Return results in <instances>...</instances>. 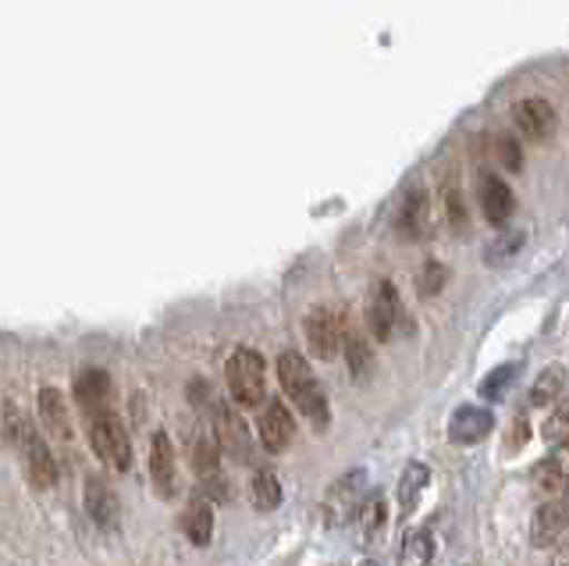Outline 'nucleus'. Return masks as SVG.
<instances>
[{
	"label": "nucleus",
	"mask_w": 569,
	"mask_h": 566,
	"mask_svg": "<svg viewBox=\"0 0 569 566\" xmlns=\"http://www.w3.org/2000/svg\"><path fill=\"white\" fill-rule=\"evenodd\" d=\"M545 438L551 446H569V399H562L545 420Z\"/></svg>",
	"instance_id": "28"
},
{
	"label": "nucleus",
	"mask_w": 569,
	"mask_h": 566,
	"mask_svg": "<svg viewBox=\"0 0 569 566\" xmlns=\"http://www.w3.org/2000/svg\"><path fill=\"white\" fill-rule=\"evenodd\" d=\"M562 388H566V367H562V364H551V367L541 370L538 381L530 385V403H533V406H551V403H559Z\"/></svg>",
	"instance_id": "24"
},
{
	"label": "nucleus",
	"mask_w": 569,
	"mask_h": 566,
	"mask_svg": "<svg viewBox=\"0 0 569 566\" xmlns=\"http://www.w3.org/2000/svg\"><path fill=\"white\" fill-rule=\"evenodd\" d=\"M192 467L196 474H200V485L203 491L218 495V499H224V477H221V446L213 435H200L192 446Z\"/></svg>",
	"instance_id": "12"
},
{
	"label": "nucleus",
	"mask_w": 569,
	"mask_h": 566,
	"mask_svg": "<svg viewBox=\"0 0 569 566\" xmlns=\"http://www.w3.org/2000/svg\"><path fill=\"white\" fill-rule=\"evenodd\" d=\"M76 399H79V406L86 410V417L107 414V410H111V399H114L111 375H107V370H100V367L82 370L79 381H76Z\"/></svg>",
	"instance_id": "13"
},
{
	"label": "nucleus",
	"mask_w": 569,
	"mask_h": 566,
	"mask_svg": "<svg viewBox=\"0 0 569 566\" xmlns=\"http://www.w3.org/2000/svg\"><path fill=\"white\" fill-rule=\"evenodd\" d=\"M257 435H260L267 453H284V449H289L292 435H296L289 406H284V403H267L263 410H260V420H257Z\"/></svg>",
	"instance_id": "11"
},
{
	"label": "nucleus",
	"mask_w": 569,
	"mask_h": 566,
	"mask_svg": "<svg viewBox=\"0 0 569 566\" xmlns=\"http://www.w3.org/2000/svg\"><path fill=\"white\" fill-rule=\"evenodd\" d=\"M89 446H93V453L111 470L132 467V441H129V431H124V424L114 410L89 417Z\"/></svg>",
	"instance_id": "3"
},
{
	"label": "nucleus",
	"mask_w": 569,
	"mask_h": 566,
	"mask_svg": "<svg viewBox=\"0 0 569 566\" xmlns=\"http://www.w3.org/2000/svg\"><path fill=\"white\" fill-rule=\"evenodd\" d=\"M477 197H480V210H485V218L495 228H502L512 218L516 200H512V189L506 186L502 175H495V171L480 175V179H477Z\"/></svg>",
	"instance_id": "10"
},
{
	"label": "nucleus",
	"mask_w": 569,
	"mask_h": 566,
	"mask_svg": "<svg viewBox=\"0 0 569 566\" xmlns=\"http://www.w3.org/2000/svg\"><path fill=\"white\" fill-rule=\"evenodd\" d=\"M530 481L538 485L548 499L566 495V488H569V446H559L556 453H548L541 464H533Z\"/></svg>",
	"instance_id": "14"
},
{
	"label": "nucleus",
	"mask_w": 569,
	"mask_h": 566,
	"mask_svg": "<svg viewBox=\"0 0 569 566\" xmlns=\"http://www.w3.org/2000/svg\"><path fill=\"white\" fill-rule=\"evenodd\" d=\"M399 228L406 239H423L431 232V200H427L423 189H409L402 210H399Z\"/></svg>",
	"instance_id": "19"
},
{
	"label": "nucleus",
	"mask_w": 569,
	"mask_h": 566,
	"mask_svg": "<svg viewBox=\"0 0 569 566\" xmlns=\"http://www.w3.org/2000/svg\"><path fill=\"white\" fill-rule=\"evenodd\" d=\"M566 530H569V491L556 495V499H548L538 509V517L530 524V542L538 548H551V545H559Z\"/></svg>",
	"instance_id": "9"
},
{
	"label": "nucleus",
	"mask_w": 569,
	"mask_h": 566,
	"mask_svg": "<svg viewBox=\"0 0 569 566\" xmlns=\"http://www.w3.org/2000/svg\"><path fill=\"white\" fill-rule=\"evenodd\" d=\"M516 375H520V364H502L495 367L491 375L480 381V399H502L506 388L516 381Z\"/></svg>",
	"instance_id": "27"
},
{
	"label": "nucleus",
	"mask_w": 569,
	"mask_h": 566,
	"mask_svg": "<svg viewBox=\"0 0 569 566\" xmlns=\"http://www.w3.org/2000/svg\"><path fill=\"white\" fill-rule=\"evenodd\" d=\"M527 417H516L512 420V441H509V453H516V449H520L523 446V441H527Z\"/></svg>",
	"instance_id": "34"
},
{
	"label": "nucleus",
	"mask_w": 569,
	"mask_h": 566,
	"mask_svg": "<svg viewBox=\"0 0 569 566\" xmlns=\"http://www.w3.org/2000/svg\"><path fill=\"white\" fill-rule=\"evenodd\" d=\"M402 317V304H399V292L391 281H378L367 299V328L378 342H388L396 335V325Z\"/></svg>",
	"instance_id": "7"
},
{
	"label": "nucleus",
	"mask_w": 569,
	"mask_h": 566,
	"mask_svg": "<svg viewBox=\"0 0 569 566\" xmlns=\"http://www.w3.org/2000/svg\"><path fill=\"white\" fill-rule=\"evenodd\" d=\"M249 499H253L257 509H278L281 506V481L271 470H257L253 485H249Z\"/></svg>",
	"instance_id": "26"
},
{
	"label": "nucleus",
	"mask_w": 569,
	"mask_h": 566,
	"mask_svg": "<svg viewBox=\"0 0 569 566\" xmlns=\"http://www.w3.org/2000/svg\"><path fill=\"white\" fill-rule=\"evenodd\" d=\"M278 378H281V388L284 396L296 403V410L307 417L313 428H328L331 420V410H328V396L325 388L317 385L310 364L299 357V352H281L278 360Z\"/></svg>",
	"instance_id": "1"
},
{
	"label": "nucleus",
	"mask_w": 569,
	"mask_h": 566,
	"mask_svg": "<svg viewBox=\"0 0 569 566\" xmlns=\"http://www.w3.org/2000/svg\"><path fill=\"white\" fill-rule=\"evenodd\" d=\"M427 481H431V470H427L423 464H409L402 470V477H399V506H402V513H413Z\"/></svg>",
	"instance_id": "25"
},
{
	"label": "nucleus",
	"mask_w": 569,
	"mask_h": 566,
	"mask_svg": "<svg viewBox=\"0 0 569 566\" xmlns=\"http://www.w3.org/2000/svg\"><path fill=\"white\" fill-rule=\"evenodd\" d=\"M551 566H569V556H556V559H551Z\"/></svg>",
	"instance_id": "35"
},
{
	"label": "nucleus",
	"mask_w": 569,
	"mask_h": 566,
	"mask_svg": "<svg viewBox=\"0 0 569 566\" xmlns=\"http://www.w3.org/2000/svg\"><path fill=\"white\" fill-rule=\"evenodd\" d=\"M150 477L157 491L164 495V499H171L174 488H178V464H174V446L168 431H157L153 435V449H150Z\"/></svg>",
	"instance_id": "16"
},
{
	"label": "nucleus",
	"mask_w": 569,
	"mask_h": 566,
	"mask_svg": "<svg viewBox=\"0 0 569 566\" xmlns=\"http://www.w3.org/2000/svg\"><path fill=\"white\" fill-rule=\"evenodd\" d=\"M435 559V538L427 527H413L402 535L399 545V566H431Z\"/></svg>",
	"instance_id": "21"
},
{
	"label": "nucleus",
	"mask_w": 569,
	"mask_h": 566,
	"mask_svg": "<svg viewBox=\"0 0 569 566\" xmlns=\"http://www.w3.org/2000/svg\"><path fill=\"white\" fill-rule=\"evenodd\" d=\"M363 485H367V474L363 470H349L346 477H338V481L328 488V495H325V517H328L331 527H342L352 517H360V509H363Z\"/></svg>",
	"instance_id": "5"
},
{
	"label": "nucleus",
	"mask_w": 569,
	"mask_h": 566,
	"mask_svg": "<svg viewBox=\"0 0 569 566\" xmlns=\"http://www.w3.org/2000/svg\"><path fill=\"white\" fill-rule=\"evenodd\" d=\"M491 428H495L491 410L470 403V406H459V410L452 414V420H449V438L459 441V446H473V441L488 438Z\"/></svg>",
	"instance_id": "15"
},
{
	"label": "nucleus",
	"mask_w": 569,
	"mask_h": 566,
	"mask_svg": "<svg viewBox=\"0 0 569 566\" xmlns=\"http://www.w3.org/2000/svg\"><path fill=\"white\" fill-rule=\"evenodd\" d=\"M360 566H378V563H370V559H367V563H360Z\"/></svg>",
	"instance_id": "36"
},
{
	"label": "nucleus",
	"mask_w": 569,
	"mask_h": 566,
	"mask_svg": "<svg viewBox=\"0 0 569 566\" xmlns=\"http://www.w3.org/2000/svg\"><path fill=\"white\" fill-rule=\"evenodd\" d=\"M4 435H11V441L26 456V474L36 488H53L58 485V464H53V456L47 449V441L36 435V428L29 424V417H22L14 410V406H4Z\"/></svg>",
	"instance_id": "2"
},
{
	"label": "nucleus",
	"mask_w": 569,
	"mask_h": 566,
	"mask_svg": "<svg viewBox=\"0 0 569 566\" xmlns=\"http://www.w3.org/2000/svg\"><path fill=\"white\" fill-rule=\"evenodd\" d=\"M498 157H502V165L509 171H520L523 168V153H520V147H516V139H509V136L498 139Z\"/></svg>",
	"instance_id": "31"
},
{
	"label": "nucleus",
	"mask_w": 569,
	"mask_h": 566,
	"mask_svg": "<svg viewBox=\"0 0 569 566\" xmlns=\"http://www.w3.org/2000/svg\"><path fill=\"white\" fill-rule=\"evenodd\" d=\"M218 446L228 456L249 459V431H246L242 417L236 414V406H228V403L218 406Z\"/></svg>",
	"instance_id": "18"
},
{
	"label": "nucleus",
	"mask_w": 569,
	"mask_h": 566,
	"mask_svg": "<svg viewBox=\"0 0 569 566\" xmlns=\"http://www.w3.org/2000/svg\"><path fill=\"white\" fill-rule=\"evenodd\" d=\"M360 527H363L367 538H373L385 527V495H370V499L363 503V509H360Z\"/></svg>",
	"instance_id": "29"
},
{
	"label": "nucleus",
	"mask_w": 569,
	"mask_h": 566,
	"mask_svg": "<svg viewBox=\"0 0 569 566\" xmlns=\"http://www.w3.org/2000/svg\"><path fill=\"white\" fill-rule=\"evenodd\" d=\"M342 349H346V360H349V370H352V378L356 381H363L370 378V370H373V346L363 339L356 328H346V339H342Z\"/></svg>",
	"instance_id": "23"
},
{
	"label": "nucleus",
	"mask_w": 569,
	"mask_h": 566,
	"mask_svg": "<svg viewBox=\"0 0 569 566\" xmlns=\"http://www.w3.org/2000/svg\"><path fill=\"white\" fill-rule=\"evenodd\" d=\"M86 513L93 517V524L100 527H114L118 524V495L114 488L103 481V477H86Z\"/></svg>",
	"instance_id": "17"
},
{
	"label": "nucleus",
	"mask_w": 569,
	"mask_h": 566,
	"mask_svg": "<svg viewBox=\"0 0 569 566\" xmlns=\"http://www.w3.org/2000/svg\"><path fill=\"white\" fill-rule=\"evenodd\" d=\"M512 121L527 139H548L559 126V115L551 108V100L545 97H523L512 103Z\"/></svg>",
	"instance_id": "8"
},
{
	"label": "nucleus",
	"mask_w": 569,
	"mask_h": 566,
	"mask_svg": "<svg viewBox=\"0 0 569 566\" xmlns=\"http://www.w3.org/2000/svg\"><path fill=\"white\" fill-rule=\"evenodd\" d=\"M520 242H523V236L520 232H516V236H509V242H495L491 246V250H488V260H498V257H512L516 250H520Z\"/></svg>",
	"instance_id": "33"
},
{
	"label": "nucleus",
	"mask_w": 569,
	"mask_h": 566,
	"mask_svg": "<svg viewBox=\"0 0 569 566\" xmlns=\"http://www.w3.org/2000/svg\"><path fill=\"white\" fill-rule=\"evenodd\" d=\"M445 218H449L456 232H467V203H462V192L456 189V182L445 189Z\"/></svg>",
	"instance_id": "30"
},
{
	"label": "nucleus",
	"mask_w": 569,
	"mask_h": 566,
	"mask_svg": "<svg viewBox=\"0 0 569 566\" xmlns=\"http://www.w3.org/2000/svg\"><path fill=\"white\" fill-rule=\"evenodd\" d=\"M40 420L50 435L58 438H71V420H68V406H64V396L58 388H43L40 393Z\"/></svg>",
	"instance_id": "22"
},
{
	"label": "nucleus",
	"mask_w": 569,
	"mask_h": 566,
	"mask_svg": "<svg viewBox=\"0 0 569 566\" xmlns=\"http://www.w3.org/2000/svg\"><path fill=\"white\" fill-rule=\"evenodd\" d=\"M302 331H307V346L313 357L320 360H335L338 352H342V339H346V321L338 317L335 310L328 307H313L307 314V325H302Z\"/></svg>",
	"instance_id": "6"
},
{
	"label": "nucleus",
	"mask_w": 569,
	"mask_h": 566,
	"mask_svg": "<svg viewBox=\"0 0 569 566\" xmlns=\"http://www.w3.org/2000/svg\"><path fill=\"white\" fill-rule=\"evenodd\" d=\"M441 281H445V268H441V264H427L423 275H420V289H423V296H435V292L441 289Z\"/></svg>",
	"instance_id": "32"
},
{
	"label": "nucleus",
	"mask_w": 569,
	"mask_h": 566,
	"mask_svg": "<svg viewBox=\"0 0 569 566\" xmlns=\"http://www.w3.org/2000/svg\"><path fill=\"white\" fill-rule=\"evenodd\" d=\"M228 388H231V399L239 406H260L267 399V367L263 357L253 349H236L228 357Z\"/></svg>",
	"instance_id": "4"
},
{
	"label": "nucleus",
	"mask_w": 569,
	"mask_h": 566,
	"mask_svg": "<svg viewBox=\"0 0 569 566\" xmlns=\"http://www.w3.org/2000/svg\"><path fill=\"white\" fill-rule=\"evenodd\" d=\"M182 530H186V538L192 545H200V548L210 542V535H213V509H210V503L203 499V495H196V499L186 506V513H182Z\"/></svg>",
	"instance_id": "20"
}]
</instances>
